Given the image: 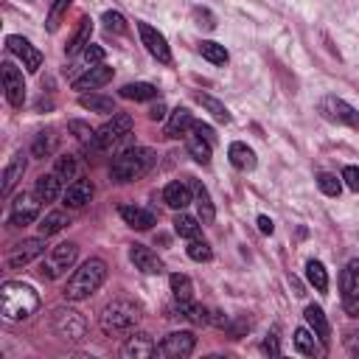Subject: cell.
<instances>
[{
	"label": "cell",
	"mask_w": 359,
	"mask_h": 359,
	"mask_svg": "<svg viewBox=\"0 0 359 359\" xmlns=\"http://www.w3.org/2000/svg\"><path fill=\"white\" fill-rule=\"evenodd\" d=\"M56 174H59V180L62 182H76L79 180V160L73 157V154H62L59 160H56V168H53Z\"/></svg>",
	"instance_id": "e575fe53"
},
{
	"label": "cell",
	"mask_w": 359,
	"mask_h": 359,
	"mask_svg": "<svg viewBox=\"0 0 359 359\" xmlns=\"http://www.w3.org/2000/svg\"><path fill=\"white\" fill-rule=\"evenodd\" d=\"M196 101H199V104H202V107H205V109H208L219 123H230V109H227L219 98H213V95H208V93H199V95H196Z\"/></svg>",
	"instance_id": "836d02e7"
},
{
	"label": "cell",
	"mask_w": 359,
	"mask_h": 359,
	"mask_svg": "<svg viewBox=\"0 0 359 359\" xmlns=\"http://www.w3.org/2000/svg\"><path fill=\"white\" fill-rule=\"evenodd\" d=\"M121 219L129 224V227H135V230H149L154 222H157V216H154V210H149V208H137V205H121Z\"/></svg>",
	"instance_id": "ffe728a7"
},
{
	"label": "cell",
	"mask_w": 359,
	"mask_h": 359,
	"mask_svg": "<svg viewBox=\"0 0 359 359\" xmlns=\"http://www.w3.org/2000/svg\"><path fill=\"white\" fill-rule=\"evenodd\" d=\"M39 309V294L20 280H6L0 286V311L6 320H25Z\"/></svg>",
	"instance_id": "6da1fadb"
},
{
	"label": "cell",
	"mask_w": 359,
	"mask_h": 359,
	"mask_svg": "<svg viewBox=\"0 0 359 359\" xmlns=\"http://www.w3.org/2000/svg\"><path fill=\"white\" fill-rule=\"evenodd\" d=\"M194 17L199 20V25H202V28H216V20H213V14H210L208 8H196V11H194Z\"/></svg>",
	"instance_id": "816d5d0a"
},
{
	"label": "cell",
	"mask_w": 359,
	"mask_h": 359,
	"mask_svg": "<svg viewBox=\"0 0 359 359\" xmlns=\"http://www.w3.org/2000/svg\"><path fill=\"white\" fill-rule=\"evenodd\" d=\"M53 331H56V337H62V339L79 342V339L87 334V323H84V317H81L76 309L62 306V309L53 311Z\"/></svg>",
	"instance_id": "52a82bcc"
},
{
	"label": "cell",
	"mask_w": 359,
	"mask_h": 359,
	"mask_svg": "<svg viewBox=\"0 0 359 359\" xmlns=\"http://www.w3.org/2000/svg\"><path fill=\"white\" fill-rule=\"evenodd\" d=\"M199 230H202L199 219H194V216H188L182 210L174 216V233L177 236H182V238H199Z\"/></svg>",
	"instance_id": "1f68e13d"
},
{
	"label": "cell",
	"mask_w": 359,
	"mask_h": 359,
	"mask_svg": "<svg viewBox=\"0 0 359 359\" xmlns=\"http://www.w3.org/2000/svg\"><path fill=\"white\" fill-rule=\"evenodd\" d=\"M107 280V264L101 258H87L67 280L65 286V297L67 300H87L90 294H95L101 289V283Z\"/></svg>",
	"instance_id": "7a4b0ae2"
},
{
	"label": "cell",
	"mask_w": 359,
	"mask_h": 359,
	"mask_svg": "<svg viewBox=\"0 0 359 359\" xmlns=\"http://www.w3.org/2000/svg\"><path fill=\"white\" fill-rule=\"evenodd\" d=\"M331 121H339V123H348V126H359V112L348 104V101H342V98H325L323 101V107H320Z\"/></svg>",
	"instance_id": "9a60e30c"
},
{
	"label": "cell",
	"mask_w": 359,
	"mask_h": 359,
	"mask_svg": "<svg viewBox=\"0 0 359 359\" xmlns=\"http://www.w3.org/2000/svg\"><path fill=\"white\" fill-rule=\"evenodd\" d=\"M137 34H140V42L146 45V50H149L160 65H171L168 42H165V36H163L157 28H151L149 22H137Z\"/></svg>",
	"instance_id": "8fae6325"
},
{
	"label": "cell",
	"mask_w": 359,
	"mask_h": 359,
	"mask_svg": "<svg viewBox=\"0 0 359 359\" xmlns=\"http://www.w3.org/2000/svg\"><path fill=\"white\" fill-rule=\"evenodd\" d=\"M76 258H79V247H76L73 241H62V244L50 247V252L42 255V261H39V275L48 278V280H56V278H62V275L76 264Z\"/></svg>",
	"instance_id": "8992f818"
},
{
	"label": "cell",
	"mask_w": 359,
	"mask_h": 359,
	"mask_svg": "<svg viewBox=\"0 0 359 359\" xmlns=\"http://www.w3.org/2000/svg\"><path fill=\"white\" fill-rule=\"evenodd\" d=\"M132 132V115L126 112H112V118L95 129L93 140H90V149L93 151H109L112 146H118L126 135Z\"/></svg>",
	"instance_id": "5b68a950"
},
{
	"label": "cell",
	"mask_w": 359,
	"mask_h": 359,
	"mask_svg": "<svg viewBox=\"0 0 359 359\" xmlns=\"http://www.w3.org/2000/svg\"><path fill=\"white\" fill-rule=\"evenodd\" d=\"M191 188H194V202H196V210H199V222H202V224H210V222L216 219V208H213V202H210L208 188H205L199 180H194Z\"/></svg>",
	"instance_id": "44dd1931"
},
{
	"label": "cell",
	"mask_w": 359,
	"mask_h": 359,
	"mask_svg": "<svg viewBox=\"0 0 359 359\" xmlns=\"http://www.w3.org/2000/svg\"><path fill=\"white\" fill-rule=\"evenodd\" d=\"M149 118H151V121H163V118H165V104L157 101V104L149 109Z\"/></svg>",
	"instance_id": "f5cc1de1"
},
{
	"label": "cell",
	"mask_w": 359,
	"mask_h": 359,
	"mask_svg": "<svg viewBox=\"0 0 359 359\" xmlns=\"http://www.w3.org/2000/svg\"><path fill=\"white\" fill-rule=\"evenodd\" d=\"M199 53H202L210 65H227V59H230V53L224 50V45H219V42H213V39L202 42V45H199Z\"/></svg>",
	"instance_id": "8d00e7d4"
},
{
	"label": "cell",
	"mask_w": 359,
	"mask_h": 359,
	"mask_svg": "<svg viewBox=\"0 0 359 359\" xmlns=\"http://www.w3.org/2000/svg\"><path fill=\"white\" fill-rule=\"evenodd\" d=\"M264 353H269V356H278L280 353V345H278V334L272 331V334H266V339H264Z\"/></svg>",
	"instance_id": "f907efd6"
},
{
	"label": "cell",
	"mask_w": 359,
	"mask_h": 359,
	"mask_svg": "<svg viewBox=\"0 0 359 359\" xmlns=\"http://www.w3.org/2000/svg\"><path fill=\"white\" fill-rule=\"evenodd\" d=\"M3 87H6V98L11 107H22L25 101V81H22V70L14 62H3Z\"/></svg>",
	"instance_id": "4fadbf2b"
},
{
	"label": "cell",
	"mask_w": 359,
	"mask_h": 359,
	"mask_svg": "<svg viewBox=\"0 0 359 359\" xmlns=\"http://www.w3.org/2000/svg\"><path fill=\"white\" fill-rule=\"evenodd\" d=\"M306 278H309V283L317 289V292H325L328 289V272H325V266L320 264V261H309L306 264Z\"/></svg>",
	"instance_id": "d590c367"
},
{
	"label": "cell",
	"mask_w": 359,
	"mask_h": 359,
	"mask_svg": "<svg viewBox=\"0 0 359 359\" xmlns=\"http://www.w3.org/2000/svg\"><path fill=\"white\" fill-rule=\"evenodd\" d=\"M303 317H306L309 328H311V331H314V334L320 337V342L325 345V342H328V337H331V325H328V320H325L323 309H320V306H306Z\"/></svg>",
	"instance_id": "4316f807"
},
{
	"label": "cell",
	"mask_w": 359,
	"mask_h": 359,
	"mask_svg": "<svg viewBox=\"0 0 359 359\" xmlns=\"http://www.w3.org/2000/svg\"><path fill=\"white\" fill-rule=\"evenodd\" d=\"M317 185H320V191H323L325 196H339V191H342V177L337 180V174L323 171V174L317 177Z\"/></svg>",
	"instance_id": "7bdbcfd3"
},
{
	"label": "cell",
	"mask_w": 359,
	"mask_h": 359,
	"mask_svg": "<svg viewBox=\"0 0 359 359\" xmlns=\"http://www.w3.org/2000/svg\"><path fill=\"white\" fill-rule=\"evenodd\" d=\"M70 3H73V0H53V3H50L48 20H45V22H48V31H56V28H59V20H62V14L67 11Z\"/></svg>",
	"instance_id": "f6af8a7d"
},
{
	"label": "cell",
	"mask_w": 359,
	"mask_h": 359,
	"mask_svg": "<svg viewBox=\"0 0 359 359\" xmlns=\"http://www.w3.org/2000/svg\"><path fill=\"white\" fill-rule=\"evenodd\" d=\"M90 199H93V182L84 180V177H79L76 182H70L65 188V194H62V202L67 208H84Z\"/></svg>",
	"instance_id": "d6986e66"
},
{
	"label": "cell",
	"mask_w": 359,
	"mask_h": 359,
	"mask_svg": "<svg viewBox=\"0 0 359 359\" xmlns=\"http://www.w3.org/2000/svg\"><path fill=\"white\" fill-rule=\"evenodd\" d=\"M154 353H157V345L146 331L129 334L126 342L121 345V356H126V359H146V356H154Z\"/></svg>",
	"instance_id": "5bb4252c"
},
{
	"label": "cell",
	"mask_w": 359,
	"mask_h": 359,
	"mask_svg": "<svg viewBox=\"0 0 359 359\" xmlns=\"http://www.w3.org/2000/svg\"><path fill=\"white\" fill-rule=\"evenodd\" d=\"M59 191H62V180H59L56 171L42 174V177L36 180V185H34V194L39 196V202H53V199H59Z\"/></svg>",
	"instance_id": "cb8c5ba5"
},
{
	"label": "cell",
	"mask_w": 359,
	"mask_h": 359,
	"mask_svg": "<svg viewBox=\"0 0 359 359\" xmlns=\"http://www.w3.org/2000/svg\"><path fill=\"white\" fill-rule=\"evenodd\" d=\"M137 320H140V306L132 303V300H123V297L107 303L104 311H101V328L109 337H118V334L132 331L137 325Z\"/></svg>",
	"instance_id": "277c9868"
},
{
	"label": "cell",
	"mask_w": 359,
	"mask_h": 359,
	"mask_svg": "<svg viewBox=\"0 0 359 359\" xmlns=\"http://www.w3.org/2000/svg\"><path fill=\"white\" fill-rule=\"evenodd\" d=\"M227 157H230L233 168H238V171H252V168H255V151H252L247 143H241V140L230 143Z\"/></svg>",
	"instance_id": "7402d4cb"
},
{
	"label": "cell",
	"mask_w": 359,
	"mask_h": 359,
	"mask_svg": "<svg viewBox=\"0 0 359 359\" xmlns=\"http://www.w3.org/2000/svg\"><path fill=\"white\" fill-rule=\"evenodd\" d=\"M191 132H194V129H191ZM185 146H188V154H191L196 163H202V165H208V163H210V149H213V143H210V140H205L199 132L188 135Z\"/></svg>",
	"instance_id": "f1b7e54d"
},
{
	"label": "cell",
	"mask_w": 359,
	"mask_h": 359,
	"mask_svg": "<svg viewBox=\"0 0 359 359\" xmlns=\"http://www.w3.org/2000/svg\"><path fill=\"white\" fill-rule=\"evenodd\" d=\"M194 345H196V337L191 331H171L157 345V353L160 356H168V359H185V356H191Z\"/></svg>",
	"instance_id": "9c48e42d"
},
{
	"label": "cell",
	"mask_w": 359,
	"mask_h": 359,
	"mask_svg": "<svg viewBox=\"0 0 359 359\" xmlns=\"http://www.w3.org/2000/svg\"><path fill=\"white\" fill-rule=\"evenodd\" d=\"M90 34H93V20H90V17H81L76 34L70 36V42H67V48H65V53H67V56L81 53V50L90 45Z\"/></svg>",
	"instance_id": "d4e9b609"
},
{
	"label": "cell",
	"mask_w": 359,
	"mask_h": 359,
	"mask_svg": "<svg viewBox=\"0 0 359 359\" xmlns=\"http://www.w3.org/2000/svg\"><path fill=\"white\" fill-rule=\"evenodd\" d=\"M112 79V67H107V65H90L81 76H76L70 84H73V90H95V87H101V84H107Z\"/></svg>",
	"instance_id": "2e32d148"
},
{
	"label": "cell",
	"mask_w": 359,
	"mask_h": 359,
	"mask_svg": "<svg viewBox=\"0 0 359 359\" xmlns=\"http://www.w3.org/2000/svg\"><path fill=\"white\" fill-rule=\"evenodd\" d=\"M45 247H48V244H45V236H39V238H25V241H20V244L11 247L6 264H8L11 269H22V266H28L31 261L42 258V255H45Z\"/></svg>",
	"instance_id": "ba28073f"
},
{
	"label": "cell",
	"mask_w": 359,
	"mask_h": 359,
	"mask_svg": "<svg viewBox=\"0 0 359 359\" xmlns=\"http://www.w3.org/2000/svg\"><path fill=\"white\" fill-rule=\"evenodd\" d=\"M121 98H129V101H151V98H157V87L149 84V81L123 84L121 87Z\"/></svg>",
	"instance_id": "f546056e"
},
{
	"label": "cell",
	"mask_w": 359,
	"mask_h": 359,
	"mask_svg": "<svg viewBox=\"0 0 359 359\" xmlns=\"http://www.w3.org/2000/svg\"><path fill=\"white\" fill-rule=\"evenodd\" d=\"M6 48L22 62V67L28 70V73H36L39 67H42V53L25 39V36H17V34H11L8 39H6Z\"/></svg>",
	"instance_id": "7c38bea8"
},
{
	"label": "cell",
	"mask_w": 359,
	"mask_h": 359,
	"mask_svg": "<svg viewBox=\"0 0 359 359\" xmlns=\"http://www.w3.org/2000/svg\"><path fill=\"white\" fill-rule=\"evenodd\" d=\"M39 196H34V194H17L14 196V202H11V210H8V224H14V227H25V224H31L36 216H39V202H36Z\"/></svg>",
	"instance_id": "30bf717a"
},
{
	"label": "cell",
	"mask_w": 359,
	"mask_h": 359,
	"mask_svg": "<svg viewBox=\"0 0 359 359\" xmlns=\"http://www.w3.org/2000/svg\"><path fill=\"white\" fill-rule=\"evenodd\" d=\"M81 53H84V62L87 65H104V56H107V50L98 48V45H87Z\"/></svg>",
	"instance_id": "7dc6e473"
},
{
	"label": "cell",
	"mask_w": 359,
	"mask_h": 359,
	"mask_svg": "<svg viewBox=\"0 0 359 359\" xmlns=\"http://www.w3.org/2000/svg\"><path fill=\"white\" fill-rule=\"evenodd\" d=\"M174 311H177V317H185V320H191V323H196V325H202V323H210L208 311H205L202 306H196L194 300H177Z\"/></svg>",
	"instance_id": "4dcf8cb0"
},
{
	"label": "cell",
	"mask_w": 359,
	"mask_h": 359,
	"mask_svg": "<svg viewBox=\"0 0 359 359\" xmlns=\"http://www.w3.org/2000/svg\"><path fill=\"white\" fill-rule=\"evenodd\" d=\"M53 146H56L53 132H50V129H48V132H39V135L34 137V143H31V154H34V157H48V154L53 151Z\"/></svg>",
	"instance_id": "ab89813d"
},
{
	"label": "cell",
	"mask_w": 359,
	"mask_h": 359,
	"mask_svg": "<svg viewBox=\"0 0 359 359\" xmlns=\"http://www.w3.org/2000/svg\"><path fill=\"white\" fill-rule=\"evenodd\" d=\"M194 132H199V135H202L205 140H210V143L216 140V135H213V129H210L208 123H194Z\"/></svg>",
	"instance_id": "db71d44e"
},
{
	"label": "cell",
	"mask_w": 359,
	"mask_h": 359,
	"mask_svg": "<svg viewBox=\"0 0 359 359\" xmlns=\"http://www.w3.org/2000/svg\"><path fill=\"white\" fill-rule=\"evenodd\" d=\"M101 20H104V28L109 34H126V20H123L121 11H104Z\"/></svg>",
	"instance_id": "ee69618b"
},
{
	"label": "cell",
	"mask_w": 359,
	"mask_h": 359,
	"mask_svg": "<svg viewBox=\"0 0 359 359\" xmlns=\"http://www.w3.org/2000/svg\"><path fill=\"white\" fill-rule=\"evenodd\" d=\"M129 258L135 264V269L146 272V275H160L163 272V261L146 247V244H132L129 247Z\"/></svg>",
	"instance_id": "ac0fdd59"
},
{
	"label": "cell",
	"mask_w": 359,
	"mask_h": 359,
	"mask_svg": "<svg viewBox=\"0 0 359 359\" xmlns=\"http://www.w3.org/2000/svg\"><path fill=\"white\" fill-rule=\"evenodd\" d=\"M188 129H194V115H191L188 107H177V109L171 112L168 123H165V135H168V137H180V135H185Z\"/></svg>",
	"instance_id": "603a6c76"
},
{
	"label": "cell",
	"mask_w": 359,
	"mask_h": 359,
	"mask_svg": "<svg viewBox=\"0 0 359 359\" xmlns=\"http://www.w3.org/2000/svg\"><path fill=\"white\" fill-rule=\"evenodd\" d=\"M185 252H188V258L191 261H210L213 258V250H210V244L208 241H199V238H188V247H185Z\"/></svg>",
	"instance_id": "b9f144b4"
},
{
	"label": "cell",
	"mask_w": 359,
	"mask_h": 359,
	"mask_svg": "<svg viewBox=\"0 0 359 359\" xmlns=\"http://www.w3.org/2000/svg\"><path fill=\"white\" fill-rule=\"evenodd\" d=\"M163 202L168 208H174V210H182V208H188L194 202V188L188 182H182V180H174V182H168L163 188Z\"/></svg>",
	"instance_id": "e0dca14e"
},
{
	"label": "cell",
	"mask_w": 359,
	"mask_h": 359,
	"mask_svg": "<svg viewBox=\"0 0 359 359\" xmlns=\"http://www.w3.org/2000/svg\"><path fill=\"white\" fill-rule=\"evenodd\" d=\"M79 104L84 109H93V112H115V101L107 98V95H79Z\"/></svg>",
	"instance_id": "74e56055"
},
{
	"label": "cell",
	"mask_w": 359,
	"mask_h": 359,
	"mask_svg": "<svg viewBox=\"0 0 359 359\" xmlns=\"http://www.w3.org/2000/svg\"><path fill=\"white\" fill-rule=\"evenodd\" d=\"M294 348H297L303 356H317V353H323L320 337H317L311 328H297V331H294Z\"/></svg>",
	"instance_id": "83f0119b"
},
{
	"label": "cell",
	"mask_w": 359,
	"mask_h": 359,
	"mask_svg": "<svg viewBox=\"0 0 359 359\" xmlns=\"http://www.w3.org/2000/svg\"><path fill=\"white\" fill-rule=\"evenodd\" d=\"M171 292H174L177 300H191V294H194L191 278L182 275V272H174V275H171Z\"/></svg>",
	"instance_id": "60d3db41"
},
{
	"label": "cell",
	"mask_w": 359,
	"mask_h": 359,
	"mask_svg": "<svg viewBox=\"0 0 359 359\" xmlns=\"http://www.w3.org/2000/svg\"><path fill=\"white\" fill-rule=\"evenodd\" d=\"M70 129H73V132H76V137H79V140H84V143H90V140H93V135H95V132H93L87 123H81V121H70Z\"/></svg>",
	"instance_id": "681fc988"
},
{
	"label": "cell",
	"mask_w": 359,
	"mask_h": 359,
	"mask_svg": "<svg viewBox=\"0 0 359 359\" xmlns=\"http://www.w3.org/2000/svg\"><path fill=\"white\" fill-rule=\"evenodd\" d=\"M258 230H261L264 236H272V230H275L272 219H269V216H258Z\"/></svg>",
	"instance_id": "11a10c76"
},
{
	"label": "cell",
	"mask_w": 359,
	"mask_h": 359,
	"mask_svg": "<svg viewBox=\"0 0 359 359\" xmlns=\"http://www.w3.org/2000/svg\"><path fill=\"white\" fill-rule=\"evenodd\" d=\"M22 174H25V157H22V151H17L3 171V196H8L14 191V185L22 180Z\"/></svg>",
	"instance_id": "484cf974"
},
{
	"label": "cell",
	"mask_w": 359,
	"mask_h": 359,
	"mask_svg": "<svg viewBox=\"0 0 359 359\" xmlns=\"http://www.w3.org/2000/svg\"><path fill=\"white\" fill-rule=\"evenodd\" d=\"M70 224V219H67V213H62V210H50L42 222H39V236H53V233H59V230H65Z\"/></svg>",
	"instance_id": "d6a6232c"
},
{
	"label": "cell",
	"mask_w": 359,
	"mask_h": 359,
	"mask_svg": "<svg viewBox=\"0 0 359 359\" xmlns=\"http://www.w3.org/2000/svg\"><path fill=\"white\" fill-rule=\"evenodd\" d=\"M342 309L348 317H359V286L351 289L348 294H342Z\"/></svg>",
	"instance_id": "bcb514c9"
},
{
	"label": "cell",
	"mask_w": 359,
	"mask_h": 359,
	"mask_svg": "<svg viewBox=\"0 0 359 359\" xmlns=\"http://www.w3.org/2000/svg\"><path fill=\"white\" fill-rule=\"evenodd\" d=\"M342 180H345V185H348L351 191L359 194V165H345V168H342Z\"/></svg>",
	"instance_id": "c3c4849f"
},
{
	"label": "cell",
	"mask_w": 359,
	"mask_h": 359,
	"mask_svg": "<svg viewBox=\"0 0 359 359\" xmlns=\"http://www.w3.org/2000/svg\"><path fill=\"white\" fill-rule=\"evenodd\" d=\"M356 286H359V261L353 258V261L345 264V269H342V275H339V289H342V294H348V292L356 289Z\"/></svg>",
	"instance_id": "f35d334b"
},
{
	"label": "cell",
	"mask_w": 359,
	"mask_h": 359,
	"mask_svg": "<svg viewBox=\"0 0 359 359\" xmlns=\"http://www.w3.org/2000/svg\"><path fill=\"white\" fill-rule=\"evenodd\" d=\"M154 151L149 149V146H129V149H123L115 160H112V165H109V177L115 180V182H132V180H137V177H143L151 165H154Z\"/></svg>",
	"instance_id": "3957f363"
}]
</instances>
